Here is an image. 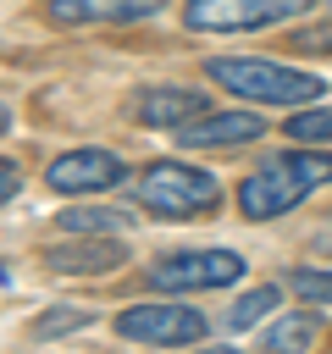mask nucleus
Segmentation results:
<instances>
[{
	"mask_svg": "<svg viewBox=\"0 0 332 354\" xmlns=\"http://www.w3.org/2000/svg\"><path fill=\"white\" fill-rule=\"evenodd\" d=\"M321 183H332V160L315 149H293V155H266L243 183H238V210L249 221H277L282 210H293L299 199H310Z\"/></svg>",
	"mask_w": 332,
	"mask_h": 354,
	"instance_id": "f257e3e1",
	"label": "nucleus"
},
{
	"mask_svg": "<svg viewBox=\"0 0 332 354\" xmlns=\"http://www.w3.org/2000/svg\"><path fill=\"white\" fill-rule=\"evenodd\" d=\"M205 77L255 105H315V94H321L315 72H299L282 61H255V55H216V61H205Z\"/></svg>",
	"mask_w": 332,
	"mask_h": 354,
	"instance_id": "f03ea898",
	"label": "nucleus"
},
{
	"mask_svg": "<svg viewBox=\"0 0 332 354\" xmlns=\"http://www.w3.org/2000/svg\"><path fill=\"white\" fill-rule=\"evenodd\" d=\"M133 199H138L144 210L166 216V221H188V216H205V210H216V205H221V183H216L210 171H199V166L155 160V166L138 177Z\"/></svg>",
	"mask_w": 332,
	"mask_h": 354,
	"instance_id": "7ed1b4c3",
	"label": "nucleus"
},
{
	"mask_svg": "<svg viewBox=\"0 0 332 354\" xmlns=\"http://www.w3.org/2000/svg\"><path fill=\"white\" fill-rule=\"evenodd\" d=\"M243 277V260L232 249H188V254H166L149 266V282L155 288H177V293H194V288H227Z\"/></svg>",
	"mask_w": 332,
	"mask_h": 354,
	"instance_id": "20e7f679",
	"label": "nucleus"
},
{
	"mask_svg": "<svg viewBox=\"0 0 332 354\" xmlns=\"http://www.w3.org/2000/svg\"><path fill=\"white\" fill-rule=\"evenodd\" d=\"M116 332L133 337V343L177 348V343H199L205 337V315H194L188 304H133V310L116 315Z\"/></svg>",
	"mask_w": 332,
	"mask_h": 354,
	"instance_id": "39448f33",
	"label": "nucleus"
},
{
	"mask_svg": "<svg viewBox=\"0 0 332 354\" xmlns=\"http://www.w3.org/2000/svg\"><path fill=\"white\" fill-rule=\"evenodd\" d=\"M310 0H188V28H266L282 17H299Z\"/></svg>",
	"mask_w": 332,
	"mask_h": 354,
	"instance_id": "423d86ee",
	"label": "nucleus"
},
{
	"mask_svg": "<svg viewBox=\"0 0 332 354\" xmlns=\"http://www.w3.org/2000/svg\"><path fill=\"white\" fill-rule=\"evenodd\" d=\"M127 171H122V160L111 155V149H66V155H55L50 160V171H44V183L55 188V194H105V188H116Z\"/></svg>",
	"mask_w": 332,
	"mask_h": 354,
	"instance_id": "0eeeda50",
	"label": "nucleus"
},
{
	"mask_svg": "<svg viewBox=\"0 0 332 354\" xmlns=\"http://www.w3.org/2000/svg\"><path fill=\"white\" fill-rule=\"evenodd\" d=\"M260 133H266L260 116H249V111H221V116H194V122H183V127H177V144H188V149H227V144H249V138H260Z\"/></svg>",
	"mask_w": 332,
	"mask_h": 354,
	"instance_id": "6e6552de",
	"label": "nucleus"
},
{
	"mask_svg": "<svg viewBox=\"0 0 332 354\" xmlns=\"http://www.w3.org/2000/svg\"><path fill=\"white\" fill-rule=\"evenodd\" d=\"M194 116H205V94H194V88H166V83H155V88L138 94V122H144V127L177 133V127L194 122Z\"/></svg>",
	"mask_w": 332,
	"mask_h": 354,
	"instance_id": "1a4fd4ad",
	"label": "nucleus"
},
{
	"mask_svg": "<svg viewBox=\"0 0 332 354\" xmlns=\"http://www.w3.org/2000/svg\"><path fill=\"white\" fill-rule=\"evenodd\" d=\"M160 0H44L50 22L77 28V22H127V17H149Z\"/></svg>",
	"mask_w": 332,
	"mask_h": 354,
	"instance_id": "9d476101",
	"label": "nucleus"
},
{
	"mask_svg": "<svg viewBox=\"0 0 332 354\" xmlns=\"http://www.w3.org/2000/svg\"><path fill=\"white\" fill-rule=\"evenodd\" d=\"M44 266L61 277H105L122 266V243H94V238L89 243H55V249H44Z\"/></svg>",
	"mask_w": 332,
	"mask_h": 354,
	"instance_id": "9b49d317",
	"label": "nucleus"
},
{
	"mask_svg": "<svg viewBox=\"0 0 332 354\" xmlns=\"http://www.w3.org/2000/svg\"><path fill=\"white\" fill-rule=\"evenodd\" d=\"M55 221H61L66 232H122V227H133L127 210H94V205H72V210H61Z\"/></svg>",
	"mask_w": 332,
	"mask_h": 354,
	"instance_id": "f8f14e48",
	"label": "nucleus"
},
{
	"mask_svg": "<svg viewBox=\"0 0 332 354\" xmlns=\"http://www.w3.org/2000/svg\"><path fill=\"white\" fill-rule=\"evenodd\" d=\"M271 310H277V288H271V282H266V288H249V293L232 304L227 326H232V332H243V326H255V321H260V315H271Z\"/></svg>",
	"mask_w": 332,
	"mask_h": 354,
	"instance_id": "ddd939ff",
	"label": "nucleus"
},
{
	"mask_svg": "<svg viewBox=\"0 0 332 354\" xmlns=\"http://www.w3.org/2000/svg\"><path fill=\"white\" fill-rule=\"evenodd\" d=\"M315 343V321L310 315H288L266 332V348H310Z\"/></svg>",
	"mask_w": 332,
	"mask_h": 354,
	"instance_id": "4468645a",
	"label": "nucleus"
},
{
	"mask_svg": "<svg viewBox=\"0 0 332 354\" xmlns=\"http://www.w3.org/2000/svg\"><path fill=\"white\" fill-rule=\"evenodd\" d=\"M288 133L299 138V144H332V105H310V111H299L293 122H288Z\"/></svg>",
	"mask_w": 332,
	"mask_h": 354,
	"instance_id": "2eb2a0df",
	"label": "nucleus"
},
{
	"mask_svg": "<svg viewBox=\"0 0 332 354\" xmlns=\"http://www.w3.org/2000/svg\"><path fill=\"white\" fill-rule=\"evenodd\" d=\"M288 288H293L299 299H310V304H332V271L299 266V271H288Z\"/></svg>",
	"mask_w": 332,
	"mask_h": 354,
	"instance_id": "dca6fc26",
	"label": "nucleus"
},
{
	"mask_svg": "<svg viewBox=\"0 0 332 354\" xmlns=\"http://www.w3.org/2000/svg\"><path fill=\"white\" fill-rule=\"evenodd\" d=\"M89 321V310H61V315H39L33 321V337H61V332H72V326H83Z\"/></svg>",
	"mask_w": 332,
	"mask_h": 354,
	"instance_id": "f3484780",
	"label": "nucleus"
},
{
	"mask_svg": "<svg viewBox=\"0 0 332 354\" xmlns=\"http://www.w3.org/2000/svg\"><path fill=\"white\" fill-rule=\"evenodd\" d=\"M288 44H293V50H332V22H310V28H299Z\"/></svg>",
	"mask_w": 332,
	"mask_h": 354,
	"instance_id": "a211bd4d",
	"label": "nucleus"
},
{
	"mask_svg": "<svg viewBox=\"0 0 332 354\" xmlns=\"http://www.w3.org/2000/svg\"><path fill=\"white\" fill-rule=\"evenodd\" d=\"M17 183H22V177H17V166H11V160H0V205L17 194Z\"/></svg>",
	"mask_w": 332,
	"mask_h": 354,
	"instance_id": "6ab92c4d",
	"label": "nucleus"
},
{
	"mask_svg": "<svg viewBox=\"0 0 332 354\" xmlns=\"http://www.w3.org/2000/svg\"><path fill=\"white\" fill-rule=\"evenodd\" d=\"M6 127H11V111H6V105H0V133H6Z\"/></svg>",
	"mask_w": 332,
	"mask_h": 354,
	"instance_id": "aec40b11",
	"label": "nucleus"
},
{
	"mask_svg": "<svg viewBox=\"0 0 332 354\" xmlns=\"http://www.w3.org/2000/svg\"><path fill=\"white\" fill-rule=\"evenodd\" d=\"M326 6H332V0H326Z\"/></svg>",
	"mask_w": 332,
	"mask_h": 354,
	"instance_id": "412c9836",
	"label": "nucleus"
}]
</instances>
